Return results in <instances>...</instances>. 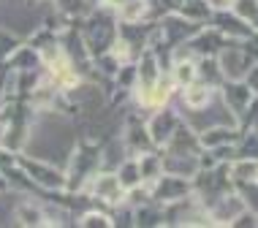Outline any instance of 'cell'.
Returning <instances> with one entry per match:
<instances>
[{"instance_id": "1", "label": "cell", "mask_w": 258, "mask_h": 228, "mask_svg": "<svg viewBox=\"0 0 258 228\" xmlns=\"http://www.w3.org/2000/svg\"><path fill=\"white\" fill-rule=\"evenodd\" d=\"M93 193L98 198H103V201H109V204H117L122 198V185H120V179L117 177H111V174H103L95 179V185H93Z\"/></svg>"}, {"instance_id": "2", "label": "cell", "mask_w": 258, "mask_h": 228, "mask_svg": "<svg viewBox=\"0 0 258 228\" xmlns=\"http://www.w3.org/2000/svg\"><path fill=\"white\" fill-rule=\"evenodd\" d=\"M220 65H223V73L228 76V79H242L245 76V54H242L239 49H226L220 54Z\"/></svg>"}, {"instance_id": "3", "label": "cell", "mask_w": 258, "mask_h": 228, "mask_svg": "<svg viewBox=\"0 0 258 228\" xmlns=\"http://www.w3.org/2000/svg\"><path fill=\"white\" fill-rule=\"evenodd\" d=\"M242 209H245L242 198H236V196H226V198H220V206H218V212H215V217L223 220V223H228V220H234Z\"/></svg>"}, {"instance_id": "4", "label": "cell", "mask_w": 258, "mask_h": 228, "mask_svg": "<svg viewBox=\"0 0 258 228\" xmlns=\"http://www.w3.org/2000/svg\"><path fill=\"white\" fill-rule=\"evenodd\" d=\"M171 133H174L171 114H155V122H152V139H155V141H166Z\"/></svg>"}, {"instance_id": "5", "label": "cell", "mask_w": 258, "mask_h": 228, "mask_svg": "<svg viewBox=\"0 0 258 228\" xmlns=\"http://www.w3.org/2000/svg\"><path fill=\"white\" fill-rule=\"evenodd\" d=\"M185 190H187V185H185V182H179V179L169 177V179H163V182H160L158 196L163 198V201H174V198H177V196H182Z\"/></svg>"}, {"instance_id": "6", "label": "cell", "mask_w": 258, "mask_h": 228, "mask_svg": "<svg viewBox=\"0 0 258 228\" xmlns=\"http://www.w3.org/2000/svg\"><path fill=\"white\" fill-rule=\"evenodd\" d=\"M255 158H247V161H239L234 163V179H239V182H255Z\"/></svg>"}, {"instance_id": "7", "label": "cell", "mask_w": 258, "mask_h": 228, "mask_svg": "<svg viewBox=\"0 0 258 228\" xmlns=\"http://www.w3.org/2000/svg\"><path fill=\"white\" fill-rule=\"evenodd\" d=\"M199 76V68L193 63H185V60H177V65H174V79L179 82V85H190V82H196Z\"/></svg>"}, {"instance_id": "8", "label": "cell", "mask_w": 258, "mask_h": 228, "mask_svg": "<svg viewBox=\"0 0 258 228\" xmlns=\"http://www.w3.org/2000/svg\"><path fill=\"white\" fill-rule=\"evenodd\" d=\"M155 82H158V63H155V57H152V54H147V57H144V63H142V87H144V93H147Z\"/></svg>"}, {"instance_id": "9", "label": "cell", "mask_w": 258, "mask_h": 228, "mask_svg": "<svg viewBox=\"0 0 258 228\" xmlns=\"http://www.w3.org/2000/svg\"><path fill=\"white\" fill-rule=\"evenodd\" d=\"M226 98H228V103H231V106L236 109V112H242V109L247 106V101H250V90H247V87L234 85V87H228Z\"/></svg>"}, {"instance_id": "10", "label": "cell", "mask_w": 258, "mask_h": 228, "mask_svg": "<svg viewBox=\"0 0 258 228\" xmlns=\"http://www.w3.org/2000/svg\"><path fill=\"white\" fill-rule=\"evenodd\" d=\"M185 101L190 103V106H204V103L209 101V90L204 85L190 82V85H187V93H185Z\"/></svg>"}, {"instance_id": "11", "label": "cell", "mask_w": 258, "mask_h": 228, "mask_svg": "<svg viewBox=\"0 0 258 228\" xmlns=\"http://www.w3.org/2000/svg\"><path fill=\"white\" fill-rule=\"evenodd\" d=\"M27 166L36 171V179H38L41 185H49V188H62V185H66V179H62L57 171H52V169H36L33 163H27Z\"/></svg>"}, {"instance_id": "12", "label": "cell", "mask_w": 258, "mask_h": 228, "mask_svg": "<svg viewBox=\"0 0 258 228\" xmlns=\"http://www.w3.org/2000/svg\"><path fill=\"white\" fill-rule=\"evenodd\" d=\"M120 185L122 188H134V185L142 182V174H139V163H125L120 169Z\"/></svg>"}, {"instance_id": "13", "label": "cell", "mask_w": 258, "mask_h": 228, "mask_svg": "<svg viewBox=\"0 0 258 228\" xmlns=\"http://www.w3.org/2000/svg\"><path fill=\"white\" fill-rule=\"evenodd\" d=\"M19 223H25V225H44L46 223V215L41 209H36V206H22L19 209Z\"/></svg>"}, {"instance_id": "14", "label": "cell", "mask_w": 258, "mask_h": 228, "mask_svg": "<svg viewBox=\"0 0 258 228\" xmlns=\"http://www.w3.org/2000/svg\"><path fill=\"white\" fill-rule=\"evenodd\" d=\"M234 11L239 19H245L247 25L255 22V0H234Z\"/></svg>"}, {"instance_id": "15", "label": "cell", "mask_w": 258, "mask_h": 228, "mask_svg": "<svg viewBox=\"0 0 258 228\" xmlns=\"http://www.w3.org/2000/svg\"><path fill=\"white\" fill-rule=\"evenodd\" d=\"M122 9V19H139L144 14V3L142 0H120Z\"/></svg>"}, {"instance_id": "16", "label": "cell", "mask_w": 258, "mask_h": 228, "mask_svg": "<svg viewBox=\"0 0 258 228\" xmlns=\"http://www.w3.org/2000/svg\"><path fill=\"white\" fill-rule=\"evenodd\" d=\"M228 139H234L228 130H220V128H212V130H207L204 136H201V144L204 147H215L218 141H228Z\"/></svg>"}, {"instance_id": "17", "label": "cell", "mask_w": 258, "mask_h": 228, "mask_svg": "<svg viewBox=\"0 0 258 228\" xmlns=\"http://www.w3.org/2000/svg\"><path fill=\"white\" fill-rule=\"evenodd\" d=\"M158 171H160V163L152 155H147L142 163H139V174H142V179H155Z\"/></svg>"}, {"instance_id": "18", "label": "cell", "mask_w": 258, "mask_h": 228, "mask_svg": "<svg viewBox=\"0 0 258 228\" xmlns=\"http://www.w3.org/2000/svg\"><path fill=\"white\" fill-rule=\"evenodd\" d=\"M82 223L85 225H111V220L106 215H98V212H90V215H85Z\"/></svg>"}, {"instance_id": "19", "label": "cell", "mask_w": 258, "mask_h": 228, "mask_svg": "<svg viewBox=\"0 0 258 228\" xmlns=\"http://www.w3.org/2000/svg\"><path fill=\"white\" fill-rule=\"evenodd\" d=\"M11 49H14V41L9 36H3V38H0V54H9Z\"/></svg>"}, {"instance_id": "20", "label": "cell", "mask_w": 258, "mask_h": 228, "mask_svg": "<svg viewBox=\"0 0 258 228\" xmlns=\"http://www.w3.org/2000/svg\"><path fill=\"white\" fill-rule=\"evenodd\" d=\"M234 220H236V223H242V217H234ZM245 225H253V215L245 217Z\"/></svg>"}]
</instances>
